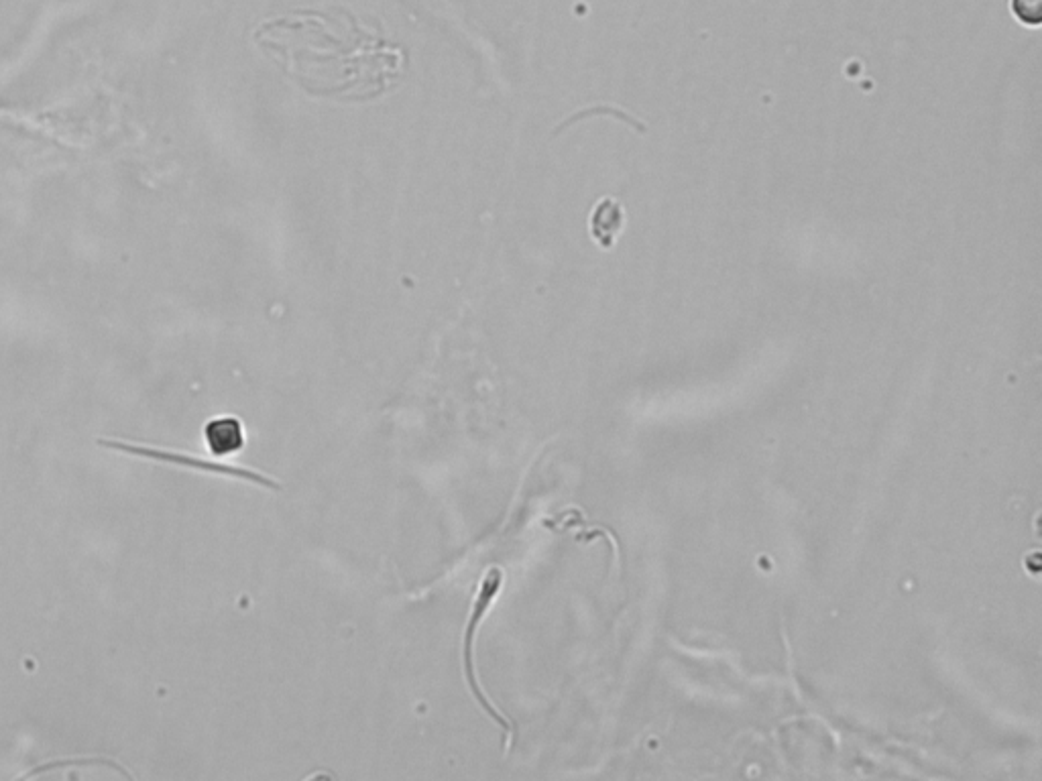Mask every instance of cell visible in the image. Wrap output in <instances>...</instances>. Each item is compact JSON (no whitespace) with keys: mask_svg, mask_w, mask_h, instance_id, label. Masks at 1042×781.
I'll return each instance as SVG.
<instances>
[{"mask_svg":"<svg viewBox=\"0 0 1042 781\" xmlns=\"http://www.w3.org/2000/svg\"><path fill=\"white\" fill-rule=\"evenodd\" d=\"M623 224V210L615 200H603L597 210L591 216V232L593 238H597L601 247L609 249L615 240V234L621 230Z\"/></svg>","mask_w":1042,"mask_h":781,"instance_id":"5b68a950","label":"cell"},{"mask_svg":"<svg viewBox=\"0 0 1042 781\" xmlns=\"http://www.w3.org/2000/svg\"><path fill=\"white\" fill-rule=\"evenodd\" d=\"M98 444L104 446V448H110V450H119V452L133 454V456H141V458L161 460V462L178 464V466H186V468H196V470H202V472H212V474H222V476L243 478V480H249V483L261 485V487H265V489H275V491H279V483H277V480H273V478H269V476H265V474H261V472L249 470V468L230 466V464H222V462H214V460H204V458L190 456V454H178V452L157 450V448H147V446H137V444H127V442L98 440Z\"/></svg>","mask_w":1042,"mask_h":781,"instance_id":"3957f363","label":"cell"},{"mask_svg":"<svg viewBox=\"0 0 1042 781\" xmlns=\"http://www.w3.org/2000/svg\"><path fill=\"white\" fill-rule=\"evenodd\" d=\"M503 570L501 568H489L479 584V592L475 596V603H473V609H471V617H469V623L465 627V639H462V666H465V678L469 682V688L473 692V696L477 698V702L481 704L483 710L489 712V716L495 720V723L499 727H503L505 731V737H507V751L513 747V727L509 720L505 718V714L493 706V702L489 700V696L481 690V684H479V678H477V672H475V662H473V653H475V637H477V629L479 625L483 623L485 615L491 611L495 598L499 596L501 592V586H503Z\"/></svg>","mask_w":1042,"mask_h":781,"instance_id":"7a4b0ae2","label":"cell"},{"mask_svg":"<svg viewBox=\"0 0 1042 781\" xmlns=\"http://www.w3.org/2000/svg\"><path fill=\"white\" fill-rule=\"evenodd\" d=\"M1012 11L1026 25H1040V0H1012Z\"/></svg>","mask_w":1042,"mask_h":781,"instance_id":"8992f818","label":"cell"},{"mask_svg":"<svg viewBox=\"0 0 1042 781\" xmlns=\"http://www.w3.org/2000/svg\"><path fill=\"white\" fill-rule=\"evenodd\" d=\"M255 43L287 80L314 98L361 104L391 92L408 51L342 7L298 9L265 19Z\"/></svg>","mask_w":1042,"mask_h":781,"instance_id":"6da1fadb","label":"cell"},{"mask_svg":"<svg viewBox=\"0 0 1042 781\" xmlns=\"http://www.w3.org/2000/svg\"><path fill=\"white\" fill-rule=\"evenodd\" d=\"M204 440L214 456H233L245 446V430L237 417H214L204 426Z\"/></svg>","mask_w":1042,"mask_h":781,"instance_id":"277c9868","label":"cell"}]
</instances>
